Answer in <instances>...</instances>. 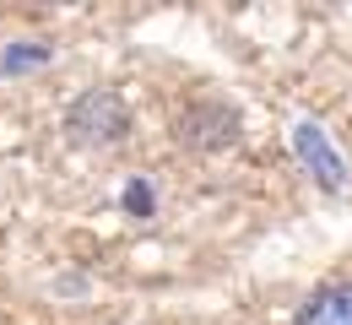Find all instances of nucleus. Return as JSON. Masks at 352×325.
I'll use <instances>...</instances> for the list:
<instances>
[{"label":"nucleus","mask_w":352,"mask_h":325,"mask_svg":"<svg viewBox=\"0 0 352 325\" xmlns=\"http://www.w3.org/2000/svg\"><path fill=\"white\" fill-rule=\"evenodd\" d=\"M71 131L82 141H120L125 136V109L114 93H87L71 109Z\"/></svg>","instance_id":"obj_1"},{"label":"nucleus","mask_w":352,"mask_h":325,"mask_svg":"<svg viewBox=\"0 0 352 325\" xmlns=\"http://www.w3.org/2000/svg\"><path fill=\"white\" fill-rule=\"evenodd\" d=\"M293 325H352V282H325L298 304Z\"/></svg>","instance_id":"obj_2"}]
</instances>
